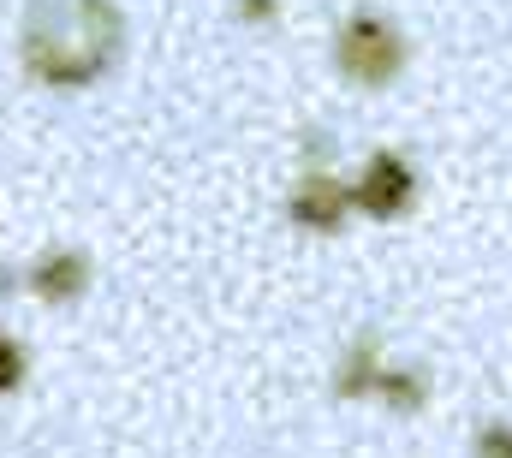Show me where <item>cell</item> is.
<instances>
[{"instance_id":"8992f818","label":"cell","mask_w":512,"mask_h":458,"mask_svg":"<svg viewBox=\"0 0 512 458\" xmlns=\"http://www.w3.org/2000/svg\"><path fill=\"white\" fill-rule=\"evenodd\" d=\"M382 340L376 334H358V340L340 351V363H334V399H376V387H382Z\"/></svg>"},{"instance_id":"6da1fadb","label":"cell","mask_w":512,"mask_h":458,"mask_svg":"<svg viewBox=\"0 0 512 458\" xmlns=\"http://www.w3.org/2000/svg\"><path fill=\"white\" fill-rule=\"evenodd\" d=\"M126 42V12L114 0H30L18 30V60L48 90L96 84Z\"/></svg>"},{"instance_id":"277c9868","label":"cell","mask_w":512,"mask_h":458,"mask_svg":"<svg viewBox=\"0 0 512 458\" xmlns=\"http://www.w3.org/2000/svg\"><path fill=\"white\" fill-rule=\"evenodd\" d=\"M346 209H352V185L340 173H328V167H304L292 197H286L292 227H304V232H340L346 227Z\"/></svg>"},{"instance_id":"5b68a950","label":"cell","mask_w":512,"mask_h":458,"mask_svg":"<svg viewBox=\"0 0 512 458\" xmlns=\"http://www.w3.org/2000/svg\"><path fill=\"white\" fill-rule=\"evenodd\" d=\"M90 256L84 250H48V256H36L18 280L42 298V304H72V298H84L90 292Z\"/></svg>"},{"instance_id":"9c48e42d","label":"cell","mask_w":512,"mask_h":458,"mask_svg":"<svg viewBox=\"0 0 512 458\" xmlns=\"http://www.w3.org/2000/svg\"><path fill=\"white\" fill-rule=\"evenodd\" d=\"M471 447H477V458H512V429L507 423H483L471 435Z\"/></svg>"},{"instance_id":"30bf717a","label":"cell","mask_w":512,"mask_h":458,"mask_svg":"<svg viewBox=\"0 0 512 458\" xmlns=\"http://www.w3.org/2000/svg\"><path fill=\"white\" fill-rule=\"evenodd\" d=\"M233 12H239L245 24H274V18H280V0H233Z\"/></svg>"},{"instance_id":"7a4b0ae2","label":"cell","mask_w":512,"mask_h":458,"mask_svg":"<svg viewBox=\"0 0 512 458\" xmlns=\"http://www.w3.org/2000/svg\"><path fill=\"white\" fill-rule=\"evenodd\" d=\"M334 66L358 90H387L405 72V30L382 12H352L334 30Z\"/></svg>"},{"instance_id":"52a82bcc","label":"cell","mask_w":512,"mask_h":458,"mask_svg":"<svg viewBox=\"0 0 512 458\" xmlns=\"http://www.w3.org/2000/svg\"><path fill=\"white\" fill-rule=\"evenodd\" d=\"M376 399H382V405H393V417H417V411L429 405V375H423L417 363H387Z\"/></svg>"},{"instance_id":"ba28073f","label":"cell","mask_w":512,"mask_h":458,"mask_svg":"<svg viewBox=\"0 0 512 458\" xmlns=\"http://www.w3.org/2000/svg\"><path fill=\"white\" fill-rule=\"evenodd\" d=\"M18 387H24V345L0 334V393H18Z\"/></svg>"},{"instance_id":"3957f363","label":"cell","mask_w":512,"mask_h":458,"mask_svg":"<svg viewBox=\"0 0 512 458\" xmlns=\"http://www.w3.org/2000/svg\"><path fill=\"white\" fill-rule=\"evenodd\" d=\"M417 197V167L399 149H376L364 161V173L352 179V209H364L370 221H399Z\"/></svg>"}]
</instances>
